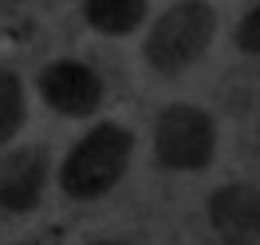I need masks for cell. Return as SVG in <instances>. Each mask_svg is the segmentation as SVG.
Listing matches in <instances>:
<instances>
[{"label": "cell", "instance_id": "6da1fadb", "mask_svg": "<svg viewBox=\"0 0 260 245\" xmlns=\"http://www.w3.org/2000/svg\"><path fill=\"white\" fill-rule=\"evenodd\" d=\"M134 158V134L122 123H99L67 150L59 166V190L75 202H95L122 182Z\"/></svg>", "mask_w": 260, "mask_h": 245}, {"label": "cell", "instance_id": "7a4b0ae2", "mask_svg": "<svg viewBox=\"0 0 260 245\" xmlns=\"http://www.w3.org/2000/svg\"><path fill=\"white\" fill-rule=\"evenodd\" d=\"M213 36H217V12L205 0H178L170 4L162 16L150 24L142 56L154 71L162 75H178L185 67H193L205 51H209Z\"/></svg>", "mask_w": 260, "mask_h": 245}, {"label": "cell", "instance_id": "3957f363", "mask_svg": "<svg viewBox=\"0 0 260 245\" xmlns=\"http://www.w3.org/2000/svg\"><path fill=\"white\" fill-rule=\"evenodd\" d=\"M217 154V123L205 107L170 103L154 123V162L174 174H197Z\"/></svg>", "mask_w": 260, "mask_h": 245}, {"label": "cell", "instance_id": "277c9868", "mask_svg": "<svg viewBox=\"0 0 260 245\" xmlns=\"http://www.w3.org/2000/svg\"><path fill=\"white\" fill-rule=\"evenodd\" d=\"M36 91L55 115L67 119H91L103 107V75L83 60H55L40 71Z\"/></svg>", "mask_w": 260, "mask_h": 245}, {"label": "cell", "instance_id": "5b68a950", "mask_svg": "<svg viewBox=\"0 0 260 245\" xmlns=\"http://www.w3.org/2000/svg\"><path fill=\"white\" fill-rule=\"evenodd\" d=\"M48 174H51L48 147H20L0 154V210L12 217L32 213L44 202Z\"/></svg>", "mask_w": 260, "mask_h": 245}, {"label": "cell", "instance_id": "8992f818", "mask_svg": "<svg viewBox=\"0 0 260 245\" xmlns=\"http://www.w3.org/2000/svg\"><path fill=\"white\" fill-rule=\"evenodd\" d=\"M205 213L221 245H260V186L225 182L209 194Z\"/></svg>", "mask_w": 260, "mask_h": 245}, {"label": "cell", "instance_id": "52a82bcc", "mask_svg": "<svg viewBox=\"0 0 260 245\" xmlns=\"http://www.w3.org/2000/svg\"><path fill=\"white\" fill-rule=\"evenodd\" d=\"M83 16L99 36H130L146 24V0H83Z\"/></svg>", "mask_w": 260, "mask_h": 245}, {"label": "cell", "instance_id": "ba28073f", "mask_svg": "<svg viewBox=\"0 0 260 245\" xmlns=\"http://www.w3.org/2000/svg\"><path fill=\"white\" fill-rule=\"evenodd\" d=\"M28 119V95L12 67L0 64V147H8Z\"/></svg>", "mask_w": 260, "mask_h": 245}, {"label": "cell", "instance_id": "9c48e42d", "mask_svg": "<svg viewBox=\"0 0 260 245\" xmlns=\"http://www.w3.org/2000/svg\"><path fill=\"white\" fill-rule=\"evenodd\" d=\"M237 48L248 51V56H260V4H252L248 12L241 16V24H237Z\"/></svg>", "mask_w": 260, "mask_h": 245}, {"label": "cell", "instance_id": "30bf717a", "mask_svg": "<svg viewBox=\"0 0 260 245\" xmlns=\"http://www.w3.org/2000/svg\"><path fill=\"white\" fill-rule=\"evenodd\" d=\"M91 245H134V241H122V237H99V241H91Z\"/></svg>", "mask_w": 260, "mask_h": 245}]
</instances>
